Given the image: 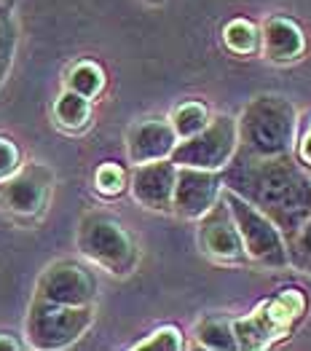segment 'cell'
Returning <instances> with one entry per match:
<instances>
[{
	"label": "cell",
	"mask_w": 311,
	"mask_h": 351,
	"mask_svg": "<svg viewBox=\"0 0 311 351\" xmlns=\"http://www.w3.org/2000/svg\"><path fill=\"white\" fill-rule=\"evenodd\" d=\"M198 247L207 258H212L218 263H242L247 258L242 236L236 231V223L231 217V209H228L223 193H220L218 204L209 206L198 217Z\"/></svg>",
	"instance_id": "10"
},
{
	"label": "cell",
	"mask_w": 311,
	"mask_h": 351,
	"mask_svg": "<svg viewBox=\"0 0 311 351\" xmlns=\"http://www.w3.org/2000/svg\"><path fill=\"white\" fill-rule=\"evenodd\" d=\"M284 244H287V265L311 274V215L292 234L284 236Z\"/></svg>",
	"instance_id": "20"
},
{
	"label": "cell",
	"mask_w": 311,
	"mask_h": 351,
	"mask_svg": "<svg viewBox=\"0 0 311 351\" xmlns=\"http://www.w3.org/2000/svg\"><path fill=\"white\" fill-rule=\"evenodd\" d=\"M306 300L301 290H282L277 298L257 306L244 319L233 322V335L239 349H266L274 341H282L290 335L292 324L303 317Z\"/></svg>",
	"instance_id": "5"
},
{
	"label": "cell",
	"mask_w": 311,
	"mask_h": 351,
	"mask_svg": "<svg viewBox=\"0 0 311 351\" xmlns=\"http://www.w3.org/2000/svg\"><path fill=\"white\" fill-rule=\"evenodd\" d=\"M196 341L198 346L212 351H233L236 346V335H233V319H228L223 314H209L196 324Z\"/></svg>",
	"instance_id": "16"
},
{
	"label": "cell",
	"mask_w": 311,
	"mask_h": 351,
	"mask_svg": "<svg viewBox=\"0 0 311 351\" xmlns=\"http://www.w3.org/2000/svg\"><path fill=\"white\" fill-rule=\"evenodd\" d=\"M35 298L62 306H94L97 276L78 261H54L38 276Z\"/></svg>",
	"instance_id": "9"
},
{
	"label": "cell",
	"mask_w": 311,
	"mask_h": 351,
	"mask_svg": "<svg viewBox=\"0 0 311 351\" xmlns=\"http://www.w3.org/2000/svg\"><path fill=\"white\" fill-rule=\"evenodd\" d=\"M177 164L172 158H159L148 164H135L129 175V191L135 202L153 212H172V193H174Z\"/></svg>",
	"instance_id": "12"
},
{
	"label": "cell",
	"mask_w": 311,
	"mask_h": 351,
	"mask_svg": "<svg viewBox=\"0 0 311 351\" xmlns=\"http://www.w3.org/2000/svg\"><path fill=\"white\" fill-rule=\"evenodd\" d=\"M126 188H129V175H126V169H124L121 164L105 161V164L97 167V172H94V191H97L100 196H105V199H118Z\"/></svg>",
	"instance_id": "21"
},
{
	"label": "cell",
	"mask_w": 311,
	"mask_h": 351,
	"mask_svg": "<svg viewBox=\"0 0 311 351\" xmlns=\"http://www.w3.org/2000/svg\"><path fill=\"white\" fill-rule=\"evenodd\" d=\"M19 349H25V343L14 332H0V351H19Z\"/></svg>",
	"instance_id": "26"
},
{
	"label": "cell",
	"mask_w": 311,
	"mask_h": 351,
	"mask_svg": "<svg viewBox=\"0 0 311 351\" xmlns=\"http://www.w3.org/2000/svg\"><path fill=\"white\" fill-rule=\"evenodd\" d=\"M220 180L226 191L260 209L284 236L311 215V175L295 153L253 156L236 147Z\"/></svg>",
	"instance_id": "1"
},
{
	"label": "cell",
	"mask_w": 311,
	"mask_h": 351,
	"mask_svg": "<svg viewBox=\"0 0 311 351\" xmlns=\"http://www.w3.org/2000/svg\"><path fill=\"white\" fill-rule=\"evenodd\" d=\"M145 3H150V5H161L164 0H145Z\"/></svg>",
	"instance_id": "27"
},
{
	"label": "cell",
	"mask_w": 311,
	"mask_h": 351,
	"mask_svg": "<svg viewBox=\"0 0 311 351\" xmlns=\"http://www.w3.org/2000/svg\"><path fill=\"white\" fill-rule=\"evenodd\" d=\"M177 145V134L170 118H145L129 126L126 132V153L132 164H148L159 158H170Z\"/></svg>",
	"instance_id": "13"
},
{
	"label": "cell",
	"mask_w": 311,
	"mask_h": 351,
	"mask_svg": "<svg viewBox=\"0 0 311 351\" xmlns=\"http://www.w3.org/2000/svg\"><path fill=\"white\" fill-rule=\"evenodd\" d=\"M260 43H263V54L266 59L277 62V64H292L306 54V35L301 25L290 16H271L263 29H260Z\"/></svg>",
	"instance_id": "14"
},
{
	"label": "cell",
	"mask_w": 311,
	"mask_h": 351,
	"mask_svg": "<svg viewBox=\"0 0 311 351\" xmlns=\"http://www.w3.org/2000/svg\"><path fill=\"white\" fill-rule=\"evenodd\" d=\"M220 193H223L220 172L196 169V167H177L172 212L183 220H198L209 206L218 204Z\"/></svg>",
	"instance_id": "11"
},
{
	"label": "cell",
	"mask_w": 311,
	"mask_h": 351,
	"mask_svg": "<svg viewBox=\"0 0 311 351\" xmlns=\"http://www.w3.org/2000/svg\"><path fill=\"white\" fill-rule=\"evenodd\" d=\"M185 346L183 343V332L177 330V327H172V324H164V327H159V330H153L148 338H142L140 343H135V349H153V351H180Z\"/></svg>",
	"instance_id": "23"
},
{
	"label": "cell",
	"mask_w": 311,
	"mask_h": 351,
	"mask_svg": "<svg viewBox=\"0 0 311 351\" xmlns=\"http://www.w3.org/2000/svg\"><path fill=\"white\" fill-rule=\"evenodd\" d=\"M236 145H239L236 118L220 113V116L209 118V123L194 137L177 140L170 158L177 167H196V169L220 172L231 161V156L236 153Z\"/></svg>",
	"instance_id": "7"
},
{
	"label": "cell",
	"mask_w": 311,
	"mask_h": 351,
	"mask_svg": "<svg viewBox=\"0 0 311 351\" xmlns=\"http://www.w3.org/2000/svg\"><path fill=\"white\" fill-rule=\"evenodd\" d=\"M239 150L253 156L292 153L298 137V110L282 94H257L236 118Z\"/></svg>",
	"instance_id": "2"
},
{
	"label": "cell",
	"mask_w": 311,
	"mask_h": 351,
	"mask_svg": "<svg viewBox=\"0 0 311 351\" xmlns=\"http://www.w3.org/2000/svg\"><path fill=\"white\" fill-rule=\"evenodd\" d=\"M94 324V306H62L32 298L27 311V343L41 351H59L81 341Z\"/></svg>",
	"instance_id": "4"
},
{
	"label": "cell",
	"mask_w": 311,
	"mask_h": 351,
	"mask_svg": "<svg viewBox=\"0 0 311 351\" xmlns=\"http://www.w3.org/2000/svg\"><path fill=\"white\" fill-rule=\"evenodd\" d=\"M5 11H8V8H5V5H0V14H5Z\"/></svg>",
	"instance_id": "28"
},
{
	"label": "cell",
	"mask_w": 311,
	"mask_h": 351,
	"mask_svg": "<svg viewBox=\"0 0 311 351\" xmlns=\"http://www.w3.org/2000/svg\"><path fill=\"white\" fill-rule=\"evenodd\" d=\"M209 108L201 102V99H185L180 102L170 116V123L177 134V140H188L194 137L196 132H201L207 123H209Z\"/></svg>",
	"instance_id": "17"
},
{
	"label": "cell",
	"mask_w": 311,
	"mask_h": 351,
	"mask_svg": "<svg viewBox=\"0 0 311 351\" xmlns=\"http://www.w3.org/2000/svg\"><path fill=\"white\" fill-rule=\"evenodd\" d=\"M51 191H54V172L46 164L35 161L0 180V204L19 220H32L49 206Z\"/></svg>",
	"instance_id": "8"
},
{
	"label": "cell",
	"mask_w": 311,
	"mask_h": 351,
	"mask_svg": "<svg viewBox=\"0 0 311 351\" xmlns=\"http://www.w3.org/2000/svg\"><path fill=\"white\" fill-rule=\"evenodd\" d=\"M223 43L231 54L236 57H250L257 51L260 46V29L255 27V22L250 19H231L223 27Z\"/></svg>",
	"instance_id": "19"
},
{
	"label": "cell",
	"mask_w": 311,
	"mask_h": 351,
	"mask_svg": "<svg viewBox=\"0 0 311 351\" xmlns=\"http://www.w3.org/2000/svg\"><path fill=\"white\" fill-rule=\"evenodd\" d=\"M14 54H16V27L5 11V14H0V86L5 84V78L11 73Z\"/></svg>",
	"instance_id": "22"
},
{
	"label": "cell",
	"mask_w": 311,
	"mask_h": 351,
	"mask_svg": "<svg viewBox=\"0 0 311 351\" xmlns=\"http://www.w3.org/2000/svg\"><path fill=\"white\" fill-rule=\"evenodd\" d=\"M19 167H22V150L16 147L14 140L0 137V180L14 175Z\"/></svg>",
	"instance_id": "24"
},
{
	"label": "cell",
	"mask_w": 311,
	"mask_h": 351,
	"mask_svg": "<svg viewBox=\"0 0 311 351\" xmlns=\"http://www.w3.org/2000/svg\"><path fill=\"white\" fill-rule=\"evenodd\" d=\"M54 121L67 132H81L91 121V99L65 88L54 102Z\"/></svg>",
	"instance_id": "15"
},
{
	"label": "cell",
	"mask_w": 311,
	"mask_h": 351,
	"mask_svg": "<svg viewBox=\"0 0 311 351\" xmlns=\"http://www.w3.org/2000/svg\"><path fill=\"white\" fill-rule=\"evenodd\" d=\"M105 70L97 64V62H91V59H81V62H76L73 64V70H70V75H67V88L70 91H76V94H81L86 99H97L102 91H105Z\"/></svg>",
	"instance_id": "18"
},
{
	"label": "cell",
	"mask_w": 311,
	"mask_h": 351,
	"mask_svg": "<svg viewBox=\"0 0 311 351\" xmlns=\"http://www.w3.org/2000/svg\"><path fill=\"white\" fill-rule=\"evenodd\" d=\"M223 199L231 209L236 231L242 236L244 255L266 268H284L287 265V244H284L282 231L260 209H255L250 202H244L242 196L231 193L226 188H223Z\"/></svg>",
	"instance_id": "6"
},
{
	"label": "cell",
	"mask_w": 311,
	"mask_h": 351,
	"mask_svg": "<svg viewBox=\"0 0 311 351\" xmlns=\"http://www.w3.org/2000/svg\"><path fill=\"white\" fill-rule=\"evenodd\" d=\"M292 153L298 156V161L309 169V175H311V118L306 121V126L301 129V134L295 137V147H292Z\"/></svg>",
	"instance_id": "25"
},
{
	"label": "cell",
	"mask_w": 311,
	"mask_h": 351,
	"mask_svg": "<svg viewBox=\"0 0 311 351\" xmlns=\"http://www.w3.org/2000/svg\"><path fill=\"white\" fill-rule=\"evenodd\" d=\"M76 244L86 261L105 268L113 276L132 274L137 265V258H140L137 241L124 228V223L102 209L86 212L81 217Z\"/></svg>",
	"instance_id": "3"
},
{
	"label": "cell",
	"mask_w": 311,
	"mask_h": 351,
	"mask_svg": "<svg viewBox=\"0 0 311 351\" xmlns=\"http://www.w3.org/2000/svg\"><path fill=\"white\" fill-rule=\"evenodd\" d=\"M0 5H5V8H8V0H0Z\"/></svg>",
	"instance_id": "29"
}]
</instances>
